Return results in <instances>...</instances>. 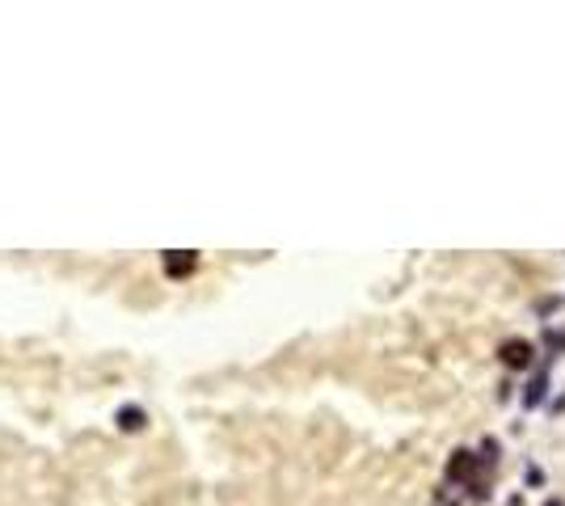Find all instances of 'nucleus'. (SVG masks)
<instances>
[{"instance_id":"obj_2","label":"nucleus","mask_w":565,"mask_h":506,"mask_svg":"<svg viewBox=\"0 0 565 506\" xmlns=\"http://www.w3.org/2000/svg\"><path fill=\"white\" fill-rule=\"evenodd\" d=\"M507 363H528V342H519V346L511 342L507 346Z\"/></svg>"},{"instance_id":"obj_1","label":"nucleus","mask_w":565,"mask_h":506,"mask_svg":"<svg viewBox=\"0 0 565 506\" xmlns=\"http://www.w3.org/2000/svg\"><path fill=\"white\" fill-rule=\"evenodd\" d=\"M473 473V456L469 452H456V460H452V477H469Z\"/></svg>"}]
</instances>
